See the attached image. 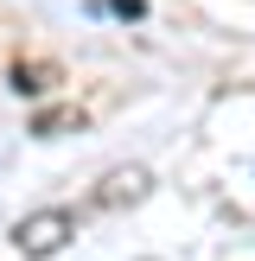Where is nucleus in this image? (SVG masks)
<instances>
[{"mask_svg":"<svg viewBox=\"0 0 255 261\" xmlns=\"http://www.w3.org/2000/svg\"><path fill=\"white\" fill-rule=\"evenodd\" d=\"M96 198H102V204H134V198H147V172H140V166H128V172H109Z\"/></svg>","mask_w":255,"mask_h":261,"instance_id":"2","label":"nucleus"},{"mask_svg":"<svg viewBox=\"0 0 255 261\" xmlns=\"http://www.w3.org/2000/svg\"><path fill=\"white\" fill-rule=\"evenodd\" d=\"M96 13H115V19H140L147 0H96Z\"/></svg>","mask_w":255,"mask_h":261,"instance_id":"3","label":"nucleus"},{"mask_svg":"<svg viewBox=\"0 0 255 261\" xmlns=\"http://www.w3.org/2000/svg\"><path fill=\"white\" fill-rule=\"evenodd\" d=\"M76 236V217L70 211H32V217H19V223H13V249L19 255H58L64 242Z\"/></svg>","mask_w":255,"mask_h":261,"instance_id":"1","label":"nucleus"}]
</instances>
